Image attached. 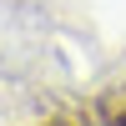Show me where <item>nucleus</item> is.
Returning a JSON list of instances; mask_svg holds the SVG:
<instances>
[{"mask_svg":"<svg viewBox=\"0 0 126 126\" xmlns=\"http://www.w3.org/2000/svg\"><path fill=\"white\" fill-rule=\"evenodd\" d=\"M101 121H106V126H126V86L101 101Z\"/></svg>","mask_w":126,"mask_h":126,"instance_id":"nucleus-1","label":"nucleus"}]
</instances>
